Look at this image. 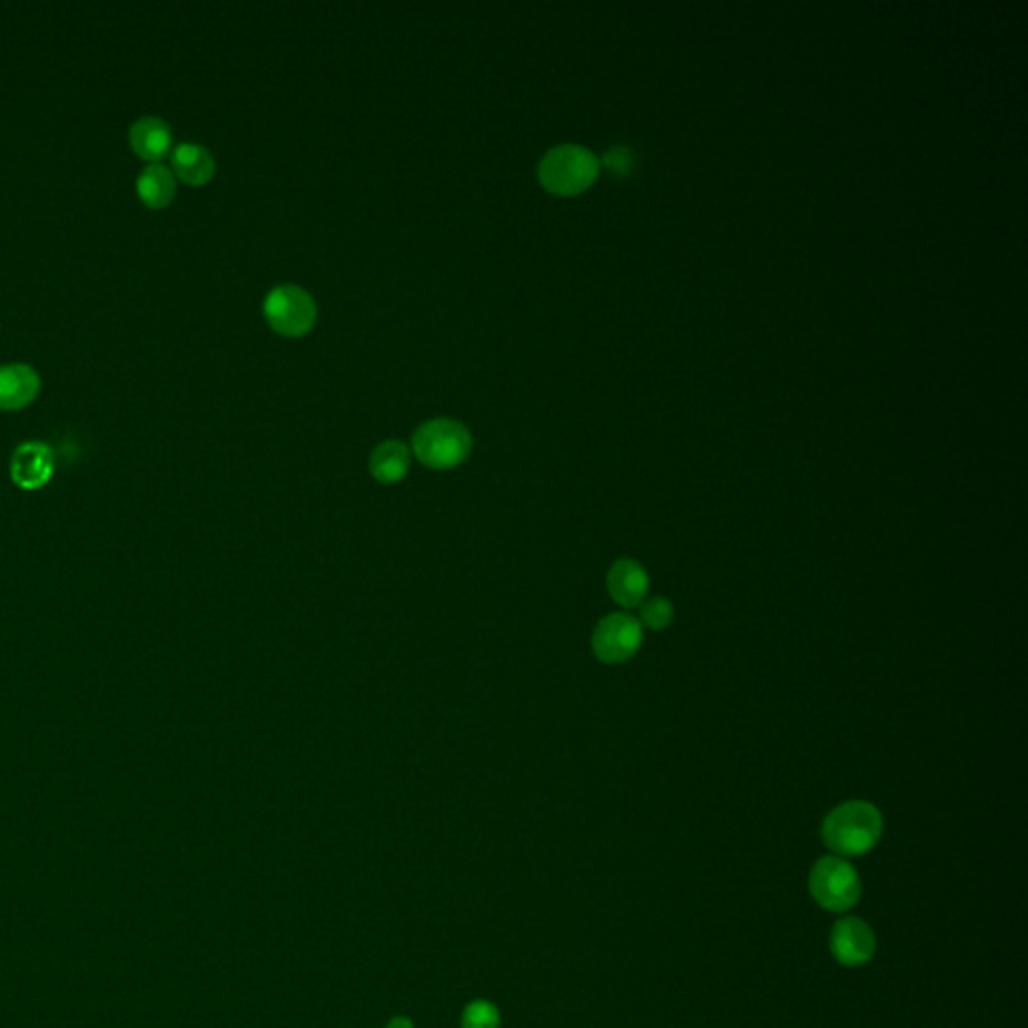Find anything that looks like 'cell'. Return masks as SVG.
<instances>
[{"mask_svg": "<svg viewBox=\"0 0 1028 1028\" xmlns=\"http://www.w3.org/2000/svg\"><path fill=\"white\" fill-rule=\"evenodd\" d=\"M884 820L872 803L846 802L826 816L822 826L823 843L840 858H853L870 852L880 842Z\"/></svg>", "mask_w": 1028, "mask_h": 1028, "instance_id": "cell-1", "label": "cell"}, {"mask_svg": "<svg viewBox=\"0 0 1028 1028\" xmlns=\"http://www.w3.org/2000/svg\"><path fill=\"white\" fill-rule=\"evenodd\" d=\"M599 167V159L585 147L559 145L538 164V181L555 196H579L595 184Z\"/></svg>", "mask_w": 1028, "mask_h": 1028, "instance_id": "cell-2", "label": "cell"}, {"mask_svg": "<svg viewBox=\"0 0 1028 1028\" xmlns=\"http://www.w3.org/2000/svg\"><path fill=\"white\" fill-rule=\"evenodd\" d=\"M412 451L428 468L451 471L466 463L473 453V436L461 422L434 418L414 433Z\"/></svg>", "mask_w": 1028, "mask_h": 1028, "instance_id": "cell-3", "label": "cell"}, {"mask_svg": "<svg viewBox=\"0 0 1028 1028\" xmlns=\"http://www.w3.org/2000/svg\"><path fill=\"white\" fill-rule=\"evenodd\" d=\"M810 892L830 912H848L862 896V882L852 864L840 856L820 858L810 874Z\"/></svg>", "mask_w": 1028, "mask_h": 1028, "instance_id": "cell-4", "label": "cell"}, {"mask_svg": "<svg viewBox=\"0 0 1028 1028\" xmlns=\"http://www.w3.org/2000/svg\"><path fill=\"white\" fill-rule=\"evenodd\" d=\"M264 314L269 326L281 336L299 338L314 328L318 318L316 302L299 286H278L264 302Z\"/></svg>", "mask_w": 1028, "mask_h": 1028, "instance_id": "cell-5", "label": "cell"}, {"mask_svg": "<svg viewBox=\"0 0 1028 1028\" xmlns=\"http://www.w3.org/2000/svg\"><path fill=\"white\" fill-rule=\"evenodd\" d=\"M593 653L607 665H619L637 655L643 645V625L627 613H613L596 625L593 633Z\"/></svg>", "mask_w": 1028, "mask_h": 1028, "instance_id": "cell-6", "label": "cell"}, {"mask_svg": "<svg viewBox=\"0 0 1028 1028\" xmlns=\"http://www.w3.org/2000/svg\"><path fill=\"white\" fill-rule=\"evenodd\" d=\"M832 955L843 967H862L876 952V936L864 920L846 916L833 925Z\"/></svg>", "mask_w": 1028, "mask_h": 1028, "instance_id": "cell-7", "label": "cell"}, {"mask_svg": "<svg viewBox=\"0 0 1028 1028\" xmlns=\"http://www.w3.org/2000/svg\"><path fill=\"white\" fill-rule=\"evenodd\" d=\"M55 473V454L49 444L22 443L11 458V478L22 491H39Z\"/></svg>", "mask_w": 1028, "mask_h": 1028, "instance_id": "cell-8", "label": "cell"}, {"mask_svg": "<svg viewBox=\"0 0 1028 1028\" xmlns=\"http://www.w3.org/2000/svg\"><path fill=\"white\" fill-rule=\"evenodd\" d=\"M609 595L621 607L633 609L645 601L649 593V575L645 566L633 559H619L607 573Z\"/></svg>", "mask_w": 1028, "mask_h": 1028, "instance_id": "cell-9", "label": "cell"}, {"mask_svg": "<svg viewBox=\"0 0 1028 1028\" xmlns=\"http://www.w3.org/2000/svg\"><path fill=\"white\" fill-rule=\"evenodd\" d=\"M41 392V376L29 364L0 366V408L21 411Z\"/></svg>", "mask_w": 1028, "mask_h": 1028, "instance_id": "cell-10", "label": "cell"}, {"mask_svg": "<svg viewBox=\"0 0 1028 1028\" xmlns=\"http://www.w3.org/2000/svg\"><path fill=\"white\" fill-rule=\"evenodd\" d=\"M129 144H131V149H134L135 154L139 155L141 159L157 164V161L164 159L165 155L169 154L171 144H174L171 127L165 123L164 119L147 115V117H141L131 125Z\"/></svg>", "mask_w": 1028, "mask_h": 1028, "instance_id": "cell-11", "label": "cell"}, {"mask_svg": "<svg viewBox=\"0 0 1028 1028\" xmlns=\"http://www.w3.org/2000/svg\"><path fill=\"white\" fill-rule=\"evenodd\" d=\"M171 165L176 176L189 186H206L216 174V159L204 145H177L171 154Z\"/></svg>", "mask_w": 1028, "mask_h": 1028, "instance_id": "cell-12", "label": "cell"}, {"mask_svg": "<svg viewBox=\"0 0 1028 1028\" xmlns=\"http://www.w3.org/2000/svg\"><path fill=\"white\" fill-rule=\"evenodd\" d=\"M177 191V181L174 171L161 164H151L145 167L137 177V194L145 206L151 209H164L174 201Z\"/></svg>", "mask_w": 1028, "mask_h": 1028, "instance_id": "cell-13", "label": "cell"}, {"mask_svg": "<svg viewBox=\"0 0 1028 1028\" xmlns=\"http://www.w3.org/2000/svg\"><path fill=\"white\" fill-rule=\"evenodd\" d=\"M411 451L401 441H386L374 448L370 456V473L378 483L396 484L408 474Z\"/></svg>", "mask_w": 1028, "mask_h": 1028, "instance_id": "cell-14", "label": "cell"}, {"mask_svg": "<svg viewBox=\"0 0 1028 1028\" xmlns=\"http://www.w3.org/2000/svg\"><path fill=\"white\" fill-rule=\"evenodd\" d=\"M673 617H675V609L671 605V601L665 596H655V599H649L648 603H643L639 623L653 631H661L673 623Z\"/></svg>", "mask_w": 1028, "mask_h": 1028, "instance_id": "cell-15", "label": "cell"}, {"mask_svg": "<svg viewBox=\"0 0 1028 1028\" xmlns=\"http://www.w3.org/2000/svg\"><path fill=\"white\" fill-rule=\"evenodd\" d=\"M501 1017L493 1002L474 1000L463 1015V1028H498Z\"/></svg>", "mask_w": 1028, "mask_h": 1028, "instance_id": "cell-16", "label": "cell"}, {"mask_svg": "<svg viewBox=\"0 0 1028 1028\" xmlns=\"http://www.w3.org/2000/svg\"><path fill=\"white\" fill-rule=\"evenodd\" d=\"M603 164L607 165L609 169L615 171L619 176H625V174H629V171L633 169L635 157H633L631 149H627V147H615V149H611V151L605 155Z\"/></svg>", "mask_w": 1028, "mask_h": 1028, "instance_id": "cell-17", "label": "cell"}, {"mask_svg": "<svg viewBox=\"0 0 1028 1028\" xmlns=\"http://www.w3.org/2000/svg\"><path fill=\"white\" fill-rule=\"evenodd\" d=\"M386 1028H414V1025H412L411 1018L396 1017L392 1018Z\"/></svg>", "mask_w": 1028, "mask_h": 1028, "instance_id": "cell-18", "label": "cell"}]
</instances>
